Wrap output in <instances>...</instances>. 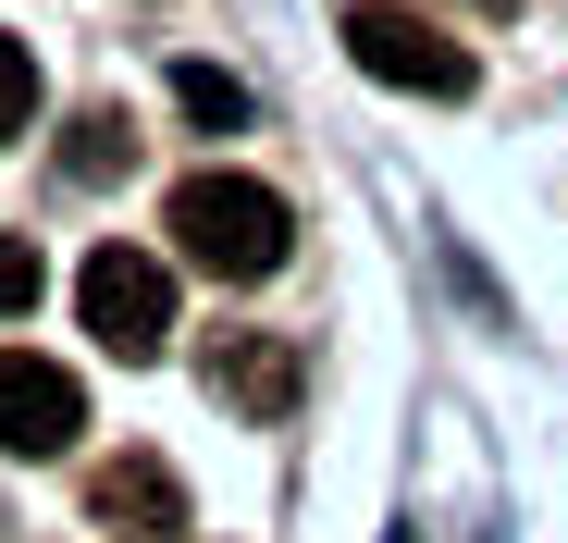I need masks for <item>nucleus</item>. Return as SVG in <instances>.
<instances>
[{
    "label": "nucleus",
    "mask_w": 568,
    "mask_h": 543,
    "mask_svg": "<svg viewBox=\"0 0 568 543\" xmlns=\"http://www.w3.org/2000/svg\"><path fill=\"white\" fill-rule=\"evenodd\" d=\"M211 396L247 408V420H284V408H297V346H284V334H223L211 346Z\"/></svg>",
    "instance_id": "39448f33"
},
{
    "label": "nucleus",
    "mask_w": 568,
    "mask_h": 543,
    "mask_svg": "<svg viewBox=\"0 0 568 543\" xmlns=\"http://www.w3.org/2000/svg\"><path fill=\"white\" fill-rule=\"evenodd\" d=\"M87 506H100L112 531H185V482L161 458H112V470H87Z\"/></svg>",
    "instance_id": "423d86ee"
},
{
    "label": "nucleus",
    "mask_w": 568,
    "mask_h": 543,
    "mask_svg": "<svg viewBox=\"0 0 568 543\" xmlns=\"http://www.w3.org/2000/svg\"><path fill=\"white\" fill-rule=\"evenodd\" d=\"M87 432V383L38 346H0V458H62Z\"/></svg>",
    "instance_id": "20e7f679"
},
{
    "label": "nucleus",
    "mask_w": 568,
    "mask_h": 543,
    "mask_svg": "<svg viewBox=\"0 0 568 543\" xmlns=\"http://www.w3.org/2000/svg\"><path fill=\"white\" fill-rule=\"evenodd\" d=\"M346 62L371 86H408V100H469V50L433 13H408V0H358L346 13Z\"/></svg>",
    "instance_id": "f03ea898"
},
{
    "label": "nucleus",
    "mask_w": 568,
    "mask_h": 543,
    "mask_svg": "<svg viewBox=\"0 0 568 543\" xmlns=\"http://www.w3.org/2000/svg\"><path fill=\"white\" fill-rule=\"evenodd\" d=\"M74 309H87V334H100L124 371H149V358L173 346V272L149 247H100V259L74 272Z\"/></svg>",
    "instance_id": "7ed1b4c3"
},
{
    "label": "nucleus",
    "mask_w": 568,
    "mask_h": 543,
    "mask_svg": "<svg viewBox=\"0 0 568 543\" xmlns=\"http://www.w3.org/2000/svg\"><path fill=\"white\" fill-rule=\"evenodd\" d=\"M124 161H136L124 112H87V124H74V148H62V173H74V186H100V173H124Z\"/></svg>",
    "instance_id": "6e6552de"
},
{
    "label": "nucleus",
    "mask_w": 568,
    "mask_h": 543,
    "mask_svg": "<svg viewBox=\"0 0 568 543\" xmlns=\"http://www.w3.org/2000/svg\"><path fill=\"white\" fill-rule=\"evenodd\" d=\"M161 223H173V247L199 259L211 285H272L284 247H297V211H284L260 173H185Z\"/></svg>",
    "instance_id": "f257e3e1"
},
{
    "label": "nucleus",
    "mask_w": 568,
    "mask_h": 543,
    "mask_svg": "<svg viewBox=\"0 0 568 543\" xmlns=\"http://www.w3.org/2000/svg\"><path fill=\"white\" fill-rule=\"evenodd\" d=\"M173 100H185V124H211V136L247 124V86H235L223 62H173Z\"/></svg>",
    "instance_id": "0eeeda50"
},
{
    "label": "nucleus",
    "mask_w": 568,
    "mask_h": 543,
    "mask_svg": "<svg viewBox=\"0 0 568 543\" xmlns=\"http://www.w3.org/2000/svg\"><path fill=\"white\" fill-rule=\"evenodd\" d=\"M38 124V62H26V38H0V136H26Z\"/></svg>",
    "instance_id": "1a4fd4ad"
},
{
    "label": "nucleus",
    "mask_w": 568,
    "mask_h": 543,
    "mask_svg": "<svg viewBox=\"0 0 568 543\" xmlns=\"http://www.w3.org/2000/svg\"><path fill=\"white\" fill-rule=\"evenodd\" d=\"M38 285H50L38 247H26V235H0V321H26V309H38Z\"/></svg>",
    "instance_id": "9d476101"
}]
</instances>
